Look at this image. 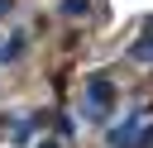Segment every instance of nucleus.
<instances>
[{"label": "nucleus", "instance_id": "nucleus-1", "mask_svg": "<svg viewBox=\"0 0 153 148\" xmlns=\"http://www.w3.org/2000/svg\"><path fill=\"white\" fill-rule=\"evenodd\" d=\"M86 100H91V110H96V115H105V110L115 105V86H110L105 76H91V86H86Z\"/></svg>", "mask_w": 153, "mask_h": 148}, {"label": "nucleus", "instance_id": "nucleus-3", "mask_svg": "<svg viewBox=\"0 0 153 148\" xmlns=\"http://www.w3.org/2000/svg\"><path fill=\"white\" fill-rule=\"evenodd\" d=\"M129 57H134V62H153V38H139V43L129 48Z\"/></svg>", "mask_w": 153, "mask_h": 148}, {"label": "nucleus", "instance_id": "nucleus-4", "mask_svg": "<svg viewBox=\"0 0 153 148\" xmlns=\"http://www.w3.org/2000/svg\"><path fill=\"white\" fill-rule=\"evenodd\" d=\"M62 14H67V19H81V14H91V0H62Z\"/></svg>", "mask_w": 153, "mask_h": 148}, {"label": "nucleus", "instance_id": "nucleus-6", "mask_svg": "<svg viewBox=\"0 0 153 148\" xmlns=\"http://www.w3.org/2000/svg\"><path fill=\"white\" fill-rule=\"evenodd\" d=\"M148 33H153V19H148Z\"/></svg>", "mask_w": 153, "mask_h": 148}, {"label": "nucleus", "instance_id": "nucleus-5", "mask_svg": "<svg viewBox=\"0 0 153 148\" xmlns=\"http://www.w3.org/2000/svg\"><path fill=\"white\" fill-rule=\"evenodd\" d=\"M38 148H57V143H53V138H43V143H38Z\"/></svg>", "mask_w": 153, "mask_h": 148}, {"label": "nucleus", "instance_id": "nucleus-2", "mask_svg": "<svg viewBox=\"0 0 153 148\" xmlns=\"http://www.w3.org/2000/svg\"><path fill=\"white\" fill-rule=\"evenodd\" d=\"M19 53H24V38H19V33H14L10 43H0V62H14Z\"/></svg>", "mask_w": 153, "mask_h": 148}]
</instances>
